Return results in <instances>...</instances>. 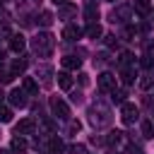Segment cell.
<instances>
[{
  "label": "cell",
  "instance_id": "obj_1",
  "mask_svg": "<svg viewBox=\"0 0 154 154\" xmlns=\"http://www.w3.org/2000/svg\"><path fill=\"white\" fill-rule=\"evenodd\" d=\"M31 48H34V53H38V55H51L53 48H55V36L48 34V31H41L36 38H31Z\"/></svg>",
  "mask_w": 154,
  "mask_h": 154
},
{
  "label": "cell",
  "instance_id": "obj_2",
  "mask_svg": "<svg viewBox=\"0 0 154 154\" xmlns=\"http://www.w3.org/2000/svg\"><path fill=\"white\" fill-rule=\"evenodd\" d=\"M89 123H91L94 128L108 125V123H111V111H108L103 103H94V106L89 108Z\"/></svg>",
  "mask_w": 154,
  "mask_h": 154
},
{
  "label": "cell",
  "instance_id": "obj_3",
  "mask_svg": "<svg viewBox=\"0 0 154 154\" xmlns=\"http://www.w3.org/2000/svg\"><path fill=\"white\" fill-rule=\"evenodd\" d=\"M51 111H53V116L55 118H60V120H70V106L63 101V99H58V96H51Z\"/></svg>",
  "mask_w": 154,
  "mask_h": 154
},
{
  "label": "cell",
  "instance_id": "obj_4",
  "mask_svg": "<svg viewBox=\"0 0 154 154\" xmlns=\"http://www.w3.org/2000/svg\"><path fill=\"white\" fill-rule=\"evenodd\" d=\"M137 118H140V108H137L135 103L125 101V103L120 106V120H123L125 125H132V123H135Z\"/></svg>",
  "mask_w": 154,
  "mask_h": 154
},
{
  "label": "cell",
  "instance_id": "obj_5",
  "mask_svg": "<svg viewBox=\"0 0 154 154\" xmlns=\"http://www.w3.org/2000/svg\"><path fill=\"white\" fill-rule=\"evenodd\" d=\"M96 84H99L101 91H113V89H116V75H111V72H101V75L96 77Z\"/></svg>",
  "mask_w": 154,
  "mask_h": 154
},
{
  "label": "cell",
  "instance_id": "obj_6",
  "mask_svg": "<svg viewBox=\"0 0 154 154\" xmlns=\"http://www.w3.org/2000/svg\"><path fill=\"white\" fill-rule=\"evenodd\" d=\"M34 130H36V120H34V118H24V120L17 123L14 135H22V137H24V135H31Z\"/></svg>",
  "mask_w": 154,
  "mask_h": 154
},
{
  "label": "cell",
  "instance_id": "obj_7",
  "mask_svg": "<svg viewBox=\"0 0 154 154\" xmlns=\"http://www.w3.org/2000/svg\"><path fill=\"white\" fill-rule=\"evenodd\" d=\"M7 99H10V103H12L14 108L26 106V91H24V89H12V91L7 94Z\"/></svg>",
  "mask_w": 154,
  "mask_h": 154
},
{
  "label": "cell",
  "instance_id": "obj_8",
  "mask_svg": "<svg viewBox=\"0 0 154 154\" xmlns=\"http://www.w3.org/2000/svg\"><path fill=\"white\" fill-rule=\"evenodd\" d=\"M24 48H26V38H24L22 34H12V36H10V51L19 55Z\"/></svg>",
  "mask_w": 154,
  "mask_h": 154
},
{
  "label": "cell",
  "instance_id": "obj_9",
  "mask_svg": "<svg viewBox=\"0 0 154 154\" xmlns=\"http://www.w3.org/2000/svg\"><path fill=\"white\" fill-rule=\"evenodd\" d=\"M82 34H84V29H79L77 24H67V26L63 29V38H65V41H77Z\"/></svg>",
  "mask_w": 154,
  "mask_h": 154
},
{
  "label": "cell",
  "instance_id": "obj_10",
  "mask_svg": "<svg viewBox=\"0 0 154 154\" xmlns=\"http://www.w3.org/2000/svg\"><path fill=\"white\" fill-rule=\"evenodd\" d=\"M130 19V7L128 5H120L118 10L111 12V22H128Z\"/></svg>",
  "mask_w": 154,
  "mask_h": 154
},
{
  "label": "cell",
  "instance_id": "obj_11",
  "mask_svg": "<svg viewBox=\"0 0 154 154\" xmlns=\"http://www.w3.org/2000/svg\"><path fill=\"white\" fill-rule=\"evenodd\" d=\"M60 65H63V70H77V67L82 65V58H77V55H65V58L60 60Z\"/></svg>",
  "mask_w": 154,
  "mask_h": 154
},
{
  "label": "cell",
  "instance_id": "obj_12",
  "mask_svg": "<svg viewBox=\"0 0 154 154\" xmlns=\"http://www.w3.org/2000/svg\"><path fill=\"white\" fill-rule=\"evenodd\" d=\"M58 87H60V89H65V91H67V89H72V77H70V72H67V70H60V72H58Z\"/></svg>",
  "mask_w": 154,
  "mask_h": 154
},
{
  "label": "cell",
  "instance_id": "obj_13",
  "mask_svg": "<svg viewBox=\"0 0 154 154\" xmlns=\"http://www.w3.org/2000/svg\"><path fill=\"white\" fill-rule=\"evenodd\" d=\"M10 149H12L14 154H22V152H26V140H24L22 135L12 137V142H10Z\"/></svg>",
  "mask_w": 154,
  "mask_h": 154
},
{
  "label": "cell",
  "instance_id": "obj_14",
  "mask_svg": "<svg viewBox=\"0 0 154 154\" xmlns=\"http://www.w3.org/2000/svg\"><path fill=\"white\" fill-rule=\"evenodd\" d=\"M120 82L125 87H130L135 82V67H120Z\"/></svg>",
  "mask_w": 154,
  "mask_h": 154
},
{
  "label": "cell",
  "instance_id": "obj_15",
  "mask_svg": "<svg viewBox=\"0 0 154 154\" xmlns=\"http://www.w3.org/2000/svg\"><path fill=\"white\" fill-rule=\"evenodd\" d=\"M22 89H24L26 94H38V82H36L34 77H24V79H22Z\"/></svg>",
  "mask_w": 154,
  "mask_h": 154
},
{
  "label": "cell",
  "instance_id": "obj_16",
  "mask_svg": "<svg viewBox=\"0 0 154 154\" xmlns=\"http://www.w3.org/2000/svg\"><path fill=\"white\" fill-rule=\"evenodd\" d=\"M26 70V58L22 55V58H17L14 63H12V67H10V72H12V77H17V75H22Z\"/></svg>",
  "mask_w": 154,
  "mask_h": 154
},
{
  "label": "cell",
  "instance_id": "obj_17",
  "mask_svg": "<svg viewBox=\"0 0 154 154\" xmlns=\"http://www.w3.org/2000/svg\"><path fill=\"white\" fill-rule=\"evenodd\" d=\"M84 34H87L89 38H99V36H101L103 31H101V24H99V22H91V24H87Z\"/></svg>",
  "mask_w": 154,
  "mask_h": 154
},
{
  "label": "cell",
  "instance_id": "obj_18",
  "mask_svg": "<svg viewBox=\"0 0 154 154\" xmlns=\"http://www.w3.org/2000/svg\"><path fill=\"white\" fill-rule=\"evenodd\" d=\"M84 17L89 19V24H91V22H96V19H99V7H96L94 2H89V5L84 7Z\"/></svg>",
  "mask_w": 154,
  "mask_h": 154
},
{
  "label": "cell",
  "instance_id": "obj_19",
  "mask_svg": "<svg viewBox=\"0 0 154 154\" xmlns=\"http://www.w3.org/2000/svg\"><path fill=\"white\" fill-rule=\"evenodd\" d=\"M118 63H120V67H132V65H135V55H132L130 51H123Z\"/></svg>",
  "mask_w": 154,
  "mask_h": 154
},
{
  "label": "cell",
  "instance_id": "obj_20",
  "mask_svg": "<svg viewBox=\"0 0 154 154\" xmlns=\"http://www.w3.org/2000/svg\"><path fill=\"white\" fill-rule=\"evenodd\" d=\"M38 75H41V82H43V84H51V77H53V70H51L48 65H43V67H38V70H36V77H38Z\"/></svg>",
  "mask_w": 154,
  "mask_h": 154
},
{
  "label": "cell",
  "instance_id": "obj_21",
  "mask_svg": "<svg viewBox=\"0 0 154 154\" xmlns=\"http://www.w3.org/2000/svg\"><path fill=\"white\" fill-rule=\"evenodd\" d=\"M123 135H125V132H120V130H113V132H108V137H106V142H108L111 147H116L118 142H123V140H125Z\"/></svg>",
  "mask_w": 154,
  "mask_h": 154
},
{
  "label": "cell",
  "instance_id": "obj_22",
  "mask_svg": "<svg viewBox=\"0 0 154 154\" xmlns=\"http://www.w3.org/2000/svg\"><path fill=\"white\" fill-rule=\"evenodd\" d=\"M142 137L147 140L154 137V120H142Z\"/></svg>",
  "mask_w": 154,
  "mask_h": 154
},
{
  "label": "cell",
  "instance_id": "obj_23",
  "mask_svg": "<svg viewBox=\"0 0 154 154\" xmlns=\"http://www.w3.org/2000/svg\"><path fill=\"white\" fill-rule=\"evenodd\" d=\"M53 19H55V17H53V12H48V10H43V12L38 14V24H41V26H51Z\"/></svg>",
  "mask_w": 154,
  "mask_h": 154
},
{
  "label": "cell",
  "instance_id": "obj_24",
  "mask_svg": "<svg viewBox=\"0 0 154 154\" xmlns=\"http://www.w3.org/2000/svg\"><path fill=\"white\" fill-rule=\"evenodd\" d=\"M63 147H65V144H63V140H60V137H53V140L48 142L51 154H60V152H63Z\"/></svg>",
  "mask_w": 154,
  "mask_h": 154
},
{
  "label": "cell",
  "instance_id": "obj_25",
  "mask_svg": "<svg viewBox=\"0 0 154 154\" xmlns=\"http://www.w3.org/2000/svg\"><path fill=\"white\" fill-rule=\"evenodd\" d=\"M135 10L140 14H149L152 12V5H149V0H135Z\"/></svg>",
  "mask_w": 154,
  "mask_h": 154
},
{
  "label": "cell",
  "instance_id": "obj_26",
  "mask_svg": "<svg viewBox=\"0 0 154 154\" xmlns=\"http://www.w3.org/2000/svg\"><path fill=\"white\" fill-rule=\"evenodd\" d=\"M125 96H128V94H125L123 89H113V91H111V101H113V103H120V106H123V103H125Z\"/></svg>",
  "mask_w": 154,
  "mask_h": 154
},
{
  "label": "cell",
  "instance_id": "obj_27",
  "mask_svg": "<svg viewBox=\"0 0 154 154\" xmlns=\"http://www.w3.org/2000/svg\"><path fill=\"white\" fill-rule=\"evenodd\" d=\"M152 84H154V75L144 72V75L140 77V87H142V89H152Z\"/></svg>",
  "mask_w": 154,
  "mask_h": 154
},
{
  "label": "cell",
  "instance_id": "obj_28",
  "mask_svg": "<svg viewBox=\"0 0 154 154\" xmlns=\"http://www.w3.org/2000/svg\"><path fill=\"white\" fill-rule=\"evenodd\" d=\"M12 120V108L0 103V123H10Z\"/></svg>",
  "mask_w": 154,
  "mask_h": 154
},
{
  "label": "cell",
  "instance_id": "obj_29",
  "mask_svg": "<svg viewBox=\"0 0 154 154\" xmlns=\"http://www.w3.org/2000/svg\"><path fill=\"white\" fill-rule=\"evenodd\" d=\"M140 65H142L144 70H152V67H154V58H152V53H144V55L140 58Z\"/></svg>",
  "mask_w": 154,
  "mask_h": 154
},
{
  "label": "cell",
  "instance_id": "obj_30",
  "mask_svg": "<svg viewBox=\"0 0 154 154\" xmlns=\"http://www.w3.org/2000/svg\"><path fill=\"white\" fill-rule=\"evenodd\" d=\"M72 12H75V5H70V2H67V5H63V7L58 10V17H63V19H65V17H70Z\"/></svg>",
  "mask_w": 154,
  "mask_h": 154
},
{
  "label": "cell",
  "instance_id": "obj_31",
  "mask_svg": "<svg viewBox=\"0 0 154 154\" xmlns=\"http://www.w3.org/2000/svg\"><path fill=\"white\" fill-rule=\"evenodd\" d=\"M67 154H87V147L84 144H70L67 147Z\"/></svg>",
  "mask_w": 154,
  "mask_h": 154
},
{
  "label": "cell",
  "instance_id": "obj_32",
  "mask_svg": "<svg viewBox=\"0 0 154 154\" xmlns=\"http://www.w3.org/2000/svg\"><path fill=\"white\" fill-rule=\"evenodd\" d=\"M10 36H12V29H10V24L0 22V38H10Z\"/></svg>",
  "mask_w": 154,
  "mask_h": 154
},
{
  "label": "cell",
  "instance_id": "obj_33",
  "mask_svg": "<svg viewBox=\"0 0 154 154\" xmlns=\"http://www.w3.org/2000/svg\"><path fill=\"white\" fill-rule=\"evenodd\" d=\"M125 152H128V154H142V149H140L137 144H132V142L125 144Z\"/></svg>",
  "mask_w": 154,
  "mask_h": 154
},
{
  "label": "cell",
  "instance_id": "obj_34",
  "mask_svg": "<svg viewBox=\"0 0 154 154\" xmlns=\"http://www.w3.org/2000/svg\"><path fill=\"white\" fill-rule=\"evenodd\" d=\"M29 5H38V0H17V7L19 10H26Z\"/></svg>",
  "mask_w": 154,
  "mask_h": 154
},
{
  "label": "cell",
  "instance_id": "obj_35",
  "mask_svg": "<svg viewBox=\"0 0 154 154\" xmlns=\"http://www.w3.org/2000/svg\"><path fill=\"white\" fill-rule=\"evenodd\" d=\"M135 34H137V29H135V26H125V38H132Z\"/></svg>",
  "mask_w": 154,
  "mask_h": 154
},
{
  "label": "cell",
  "instance_id": "obj_36",
  "mask_svg": "<svg viewBox=\"0 0 154 154\" xmlns=\"http://www.w3.org/2000/svg\"><path fill=\"white\" fill-rule=\"evenodd\" d=\"M106 46H108V48H113V46H118V41H116V36H106Z\"/></svg>",
  "mask_w": 154,
  "mask_h": 154
},
{
  "label": "cell",
  "instance_id": "obj_37",
  "mask_svg": "<svg viewBox=\"0 0 154 154\" xmlns=\"http://www.w3.org/2000/svg\"><path fill=\"white\" fill-rule=\"evenodd\" d=\"M79 128H82V125H79L77 120H72V123H70V132H79Z\"/></svg>",
  "mask_w": 154,
  "mask_h": 154
},
{
  "label": "cell",
  "instance_id": "obj_38",
  "mask_svg": "<svg viewBox=\"0 0 154 154\" xmlns=\"http://www.w3.org/2000/svg\"><path fill=\"white\" fill-rule=\"evenodd\" d=\"M53 2H55L58 7H63V5H67V0H53Z\"/></svg>",
  "mask_w": 154,
  "mask_h": 154
},
{
  "label": "cell",
  "instance_id": "obj_39",
  "mask_svg": "<svg viewBox=\"0 0 154 154\" xmlns=\"http://www.w3.org/2000/svg\"><path fill=\"white\" fill-rule=\"evenodd\" d=\"M2 99H5V91H2V89H0V103H2Z\"/></svg>",
  "mask_w": 154,
  "mask_h": 154
},
{
  "label": "cell",
  "instance_id": "obj_40",
  "mask_svg": "<svg viewBox=\"0 0 154 154\" xmlns=\"http://www.w3.org/2000/svg\"><path fill=\"white\" fill-rule=\"evenodd\" d=\"M152 19H154V10H152Z\"/></svg>",
  "mask_w": 154,
  "mask_h": 154
},
{
  "label": "cell",
  "instance_id": "obj_41",
  "mask_svg": "<svg viewBox=\"0 0 154 154\" xmlns=\"http://www.w3.org/2000/svg\"><path fill=\"white\" fill-rule=\"evenodd\" d=\"M0 12H2V2H0Z\"/></svg>",
  "mask_w": 154,
  "mask_h": 154
},
{
  "label": "cell",
  "instance_id": "obj_42",
  "mask_svg": "<svg viewBox=\"0 0 154 154\" xmlns=\"http://www.w3.org/2000/svg\"><path fill=\"white\" fill-rule=\"evenodd\" d=\"M108 2H113V0H108Z\"/></svg>",
  "mask_w": 154,
  "mask_h": 154
}]
</instances>
